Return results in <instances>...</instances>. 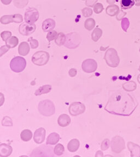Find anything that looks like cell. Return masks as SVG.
Here are the masks:
<instances>
[{"mask_svg":"<svg viewBox=\"0 0 140 157\" xmlns=\"http://www.w3.org/2000/svg\"><path fill=\"white\" fill-rule=\"evenodd\" d=\"M109 101L114 102V105L119 104L114 107V109L111 111V113L123 116H129L134 111L137 105L134 100L129 94L118 93V95H115V98L109 100ZM113 104H107L106 106Z\"/></svg>","mask_w":140,"mask_h":157,"instance_id":"cell-1","label":"cell"},{"mask_svg":"<svg viewBox=\"0 0 140 157\" xmlns=\"http://www.w3.org/2000/svg\"><path fill=\"white\" fill-rule=\"evenodd\" d=\"M38 110L39 113L43 116L47 117L52 116L55 113V105L50 100L46 99L39 102Z\"/></svg>","mask_w":140,"mask_h":157,"instance_id":"cell-2","label":"cell"},{"mask_svg":"<svg viewBox=\"0 0 140 157\" xmlns=\"http://www.w3.org/2000/svg\"><path fill=\"white\" fill-rule=\"evenodd\" d=\"M111 149L115 153H120L125 149V143L123 138L120 136H115L111 141Z\"/></svg>","mask_w":140,"mask_h":157,"instance_id":"cell-3","label":"cell"},{"mask_svg":"<svg viewBox=\"0 0 140 157\" xmlns=\"http://www.w3.org/2000/svg\"><path fill=\"white\" fill-rule=\"evenodd\" d=\"M26 66V62L22 57H15L12 60L10 67L12 70L15 73L22 72Z\"/></svg>","mask_w":140,"mask_h":157,"instance_id":"cell-4","label":"cell"},{"mask_svg":"<svg viewBox=\"0 0 140 157\" xmlns=\"http://www.w3.org/2000/svg\"><path fill=\"white\" fill-rule=\"evenodd\" d=\"M49 54L45 51H38L36 52L32 58L33 64L39 66H44L49 61Z\"/></svg>","mask_w":140,"mask_h":157,"instance_id":"cell-5","label":"cell"},{"mask_svg":"<svg viewBox=\"0 0 140 157\" xmlns=\"http://www.w3.org/2000/svg\"><path fill=\"white\" fill-rule=\"evenodd\" d=\"M85 111V106L80 102H74L70 105L69 113L72 116H77L84 113Z\"/></svg>","mask_w":140,"mask_h":157,"instance_id":"cell-6","label":"cell"},{"mask_svg":"<svg viewBox=\"0 0 140 157\" xmlns=\"http://www.w3.org/2000/svg\"><path fill=\"white\" fill-rule=\"evenodd\" d=\"M114 50H108L105 56V59L107 64L111 67H115L119 64V58H118Z\"/></svg>","mask_w":140,"mask_h":157,"instance_id":"cell-7","label":"cell"},{"mask_svg":"<svg viewBox=\"0 0 140 157\" xmlns=\"http://www.w3.org/2000/svg\"><path fill=\"white\" fill-rule=\"evenodd\" d=\"M97 63L91 59H88L84 61L82 66L83 71L87 73H91L95 72L97 69Z\"/></svg>","mask_w":140,"mask_h":157,"instance_id":"cell-8","label":"cell"},{"mask_svg":"<svg viewBox=\"0 0 140 157\" xmlns=\"http://www.w3.org/2000/svg\"><path fill=\"white\" fill-rule=\"evenodd\" d=\"M36 30V26L33 24L23 23L20 26L19 32L24 36H28L33 33Z\"/></svg>","mask_w":140,"mask_h":157,"instance_id":"cell-9","label":"cell"},{"mask_svg":"<svg viewBox=\"0 0 140 157\" xmlns=\"http://www.w3.org/2000/svg\"><path fill=\"white\" fill-rule=\"evenodd\" d=\"M46 130L43 128H40L36 130L33 135L34 141L37 144H41L44 142L46 138Z\"/></svg>","mask_w":140,"mask_h":157,"instance_id":"cell-10","label":"cell"},{"mask_svg":"<svg viewBox=\"0 0 140 157\" xmlns=\"http://www.w3.org/2000/svg\"><path fill=\"white\" fill-rule=\"evenodd\" d=\"M128 148L130 152L131 157H140V146L136 143L129 142L128 143Z\"/></svg>","mask_w":140,"mask_h":157,"instance_id":"cell-11","label":"cell"},{"mask_svg":"<svg viewBox=\"0 0 140 157\" xmlns=\"http://www.w3.org/2000/svg\"><path fill=\"white\" fill-rule=\"evenodd\" d=\"M13 152L11 146L6 143H1L0 145V156L1 157H8L11 155Z\"/></svg>","mask_w":140,"mask_h":157,"instance_id":"cell-12","label":"cell"},{"mask_svg":"<svg viewBox=\"0 0 140 157\" xmlns=\"http://www.w3.org/2000/svg\"><path fill=\"white\" fill-rule=\"evenodd\" d=\"M80 43V40L78 37H73V36H71L70 34H69L67 36V40L66 41L65 46L67 47H70V48H74L79 45Z\"/></svg>","mask_w":140,"mask_h":157,"instance_id":"cell-13","label":"cell"},{"mask_svg":"<svg viewBox=\"0 0 140 157\" xmlns=\"http://www.w3.org/2000/svg\"><path fill=\"white\" fill-rule=\"evenodd\" d=\"M71 119L70 116L66 114H62L59 117L58 123L60 127H66L71 123Z\"/></svg>","mask_w":140,"mask_h":157,"instance_id":"cell-14","label":"cell"},{"mask_svg":"<svg viewBox=\"0 0 140 157\" xmlns=\"http://www.w3.org/2000/svg\"><path fill=\"white\" fill-rule=\"evenodd\" d=\"M60 140V135L56 132H52L48 136L46 143L50 145H54Z\"/></svg>","mask_w":140,"mask_h":157,"instance_id":"cell-15","label":"cell"},{"mask_svg":"<svg viewBox=\"0 0 140 157\" xmlns=\"http://www.w3.org/2000/svg\"><path fill=\"white\" fill-rule=\"evenodd\" d=\"M80 146V141L74 139L69 142L67 145V149L70 152H75L78 149Z\"/></svg>","mask_w":140,"mask_h":157,"instance_id":"cell-16","label":"cell"},{"mask_svg":"<svg viewBox=\"0 0 140 157\" xmlns=\"http://www.w3.org/2000/svg\"><path fill=\"white\" fill-rule=\"evenodd\" d=\"M52 87L50 85L42 86L35 91V95L36 96H41L43 94L48 93L52 90Z\"/></svg>","mask_w":140,"mask_h":157,"instance_id":"cell-17","label":"cell"},{"mask_svg":"<svg viewBox=\"0 0 140 157\" xmlns=\"http://www.w3.org/2000/svg\"><path fill=\"white\" fill-rule=\"evenodd\" d=\"M123 88L126 92H132L136 89V83L133 81H130L123 84Z\"/></svg>","mask_w":140,"mask_h":157,"instance_id":"cell-18","label":"cell"},{"mask_svg":"<svg viewBox=\"0 0 140 157\" xmlns=\"http://www.w3.org/2000/svg\"><path fill=\"white\" fill-rule=\"evenodd\" d=\"M135 3V0H121V8L124 10L129 9L134 6Z\"/></svg>","mask_w":140,"mask_h":157,"instance_id":"cell-19","label":"cell"},{"mask_svg":"<svg viewBox=\"0 0 140 157\" xmlns=\"http://www.w3.org/2000/svg\"><path fill=\"white\" fill-rule=\"evenodd\" d=\"M32 138V132L30 130H24L20 134L21 139L25 142L30 140Z\"/></svg>","mask_w":140,"mask_h":157,"instance_id":"cell-20","label":"cell"},{"mask_svg":"<svg viewBox=\"0 0 140 157\" xmlns=\"http://www.w3.org/2000/svg\"><path fill=\"white\" fill-rule=\"evenodd\" d=\"M29 50L30 48L28 43L23 42L20 45L19 47V52L21 55H26L29 52Z\"/></svg>","mask_w":140,"mask_h":157,"instance_id":"cell-21","label":"cell"},{"mask_svg":"<svg viewBox=\"0 0 140 157\" xmlns=\"http://www.w3.org/2000/svg\"><path fill=\"white\" fill-rule=\"evenodd\" d=\"M65 151V148L63 145L61 143H58L55 146L54 149V153L57 155H61L63 154Z\"/></svg>","mask_w":140,"mask_h":157,"instance_id":"cell-22","label":"cell"},{"mask_svg":"<svg viewBox=\"0 0 140 157\" xmlns=\"http://www.w3.org/2000/svg\"><path fill=\"white\" fill-rule=\"evenodd\" d=\"M6 43L9 47H16L18 43V39L15 37H12L11 38L8 39Z\"/></svg>","mask_w":140,"mask_h":157,"instance_id":"cell-23","label":"cell"},{"mask_svg":"<svg viewBox=\"0 0 140 157\" xmlns=\"http://www.w3.org/2000/svg\"><path fill=\"white\" fill-rule=\"evenodd\" d=\"M2 125L6 127H12L13 126V121L11 117L9 116H5L3 117L2 121Z\"/></svg>","mask_w":140,"mask_h":157,"instance_id":"cell-24","label":"cell"},{"mask_svg":"<svg viewBox=\"0 0 140 157\" xmlns=\"http://www.w3.org/2000/svg\"><path fill=\"white\" fill-rule=\"evenodd\" d=\"M65 41V37L63 33H60L56 39L55 42L59 45H61L64 44Z\"/></svg>","mask_w":140,"mask_h":157,"instance_id":"cell-25","label":"cell"},{"mask_svg":"<svg viewBox=\"0 0 140 157\" xmlns=\"http://www.w3.org/2000/svg\"><path fill=\"white\" fill-rule=\"evenodd\" d=\"M110 141L108 139H106L104 140V141L102 142L101 145V149L102 151H106L107 149H109L110 147Z\"/></svg>","mask_w":140,"mask_h":157,"instance_id":"cell-26","label":"cell"},{"mask_svg":"<svg viewBox=\"0 0 140 157\" xmlns=\"http://www.w3.org/2000/svg\"><path fill=\"white\" fill-rule=\"evenodd\" d=\"M56 36V32L55 31H53L52 32H50L47 35V39L49 41H51L55 38Z\"/></svg>","mask_w":140,"mask_h":157,"instance_id":"cell-27","label":"cell"},{"mask_svg":"<svg viewBox=\"0 0 140 157\" xmlns=\"http://www.w3.org/2000/svg\"><path fill=\"white\" fill-rule=\"evenodd\" d=\"M29 41L31 42V46L32 47V48L33 49H35L36 47H37L39 44H38V42L36 40H30V39H29Z\"/></svg>","mask_w":140,"mask_h":157,"instance_id":"cell-28","label":"cell"},{"mask_svg":"<svg viewBox=\"0 0 140 157\" xmlns=\"http://www.w3.org/2000/svg\"><path fill=\"white\" fill-rule=\"evenodd\" d=\"M77 72L76 69H71L69 70V74L71 77H74L77 75Z\"/></svg>","mask_w":140,"mask_h":157,"instance_id":"cell-29","label":"cell"},{"mask_svg":"<svg viewBox=\"0 0 140 157\" xmlns=\"http://www.w3.org/2000/svg\"><path fill=\"white\" fill-rule=\"evenodd\" d=\"M10 36H11L10 32H3L1 34L2 38H3L4 41H6L7 39H9V37Z\"/></svg>","mask_w":140,"mask_h":157,"instance_id":"cell-30","label":"cell"},{"mask_svg":"<svg viewBox=\"0 0 140 157\" xmlns=\"http://www.w3.org/2000/svg\"><path fill=\"white\" fill-rule=\"evenodd\" d=\"M103 156H104L103 152L101 151H98L95 154V157H103Z\"/></svg>","mask_w":140,"mask_h":157,"instance_id":"cell-31","label":"cell"},{"mask_svg":"<svg viewBox=\"0 0 140 157\" xmlns=\"http://www.w3.org/2000/svg\"><path fill=\"white\" fill-rule=\"evenodd\" d=\"M137 81L140 84V74L137 77Z\"/></svg>","mask_w":140,"mask_h":157,"instance_id":"cell-32","label":"cell"}]
</instances>
